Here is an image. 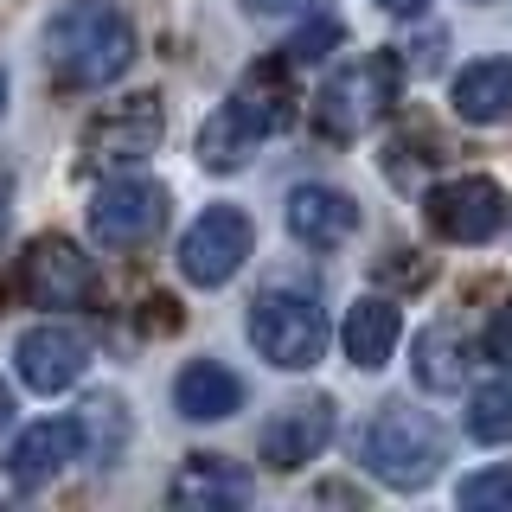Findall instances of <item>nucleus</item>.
Instances as JSON below:
<instances>
[{"label":"nucleus","instance_id":"obj_11","mask_svg":"<svg viewBox=\"0 0 512 512\" xmlns=\"http://www.w3.org/2000/svg\"><path fill=\"white\" fill-rule=\"evenodd\" d=\"M84 461V429H77V416H39L32 429H20L7 448V480L20 493L32 487H52L64 468H77Z\"/></svg>","mask_w":512,"mask_h":512},{"label":"nucleus","instance_id":"obj_22","mask_svg":"<svg viewBox=\"0 0 512 512\" xmlns=\"http://www.w3.org/2000/svg\"><path fill=\"white\" fill-rule=\"evenodd\" d=\"M455 500L468 512H512V461H493V468L468 474L455 487Z\"/></svg>","mask_w":512,"mask_h":512},{"label":"nucleus","instance_id":"obj_25","mask_svg":"<svg viewBox=\"0 0 512 512\" xmlns=\"http://www.w3.org/2000/svg\"><path fill=\"white\" fill-rule=\"evenodd\" d=\"M378 13H391V20H423L429 0H378Z\"/></svg>","mask_w":512,"mask_h":512},{"label":"nucleus","instance_id":"obj_16","mask_svg":"<svg viewBox=\"0 0 512 512\" xmlns=\"http://www.w3.org/2000/svg\"><path fill=\"white\" fill-rule=\"evenodd\" d=\"M397 340H404V308H397L391 295H359L340 320V346L359 372H384Z\"/></svg>","mask_w":512,"mask_h":512},{"label":"nucleus","instance_id":"obj_28","mask_svg":"<svg viewBox=\"0 0 512 512\" xmlns=\"http://www.w3.org/2000/svg\"><path fill=\"white\" fill-rule=\"evenodd\" d=\"M0 237H7V199H0Z\"/></svg>","mask_w":512,"mask_h":512},{"label":"nucleus","instance_id":"obj_12","mask_svg":"<svg viewBox=\"0 0 512 512\" xmlns=\"http://www.w3.org/2000/svg\"><path fill=\"white\" fill-rule=\"evenodd\" d=\"M13 359H20V384L32 397H58V391H71V384L84 378L90 340L77 327H26L20 346H13Z\"/></svg>","mask_w":512,"mask_h":512},{"label":"nucleus","instance_id":"obj_5","mask_svg":"<svg viewBox=\"0 0 512 512\" xmlns=\"http://www.w3.org/2000/svg\"><path fill=\"white\" fill-rule=\"evenodd\" d=\"M250 346L276 372H314L327 359V314L308 288H263L250 301Z\"/></svg>","mask_w":512,"mask_h":512},{"label":"nucleus","instance_id":"obj_26","mask_svg":"<svg viewBox=\"0 0 512 512\" xmlns=\"http://www.w3.org/2000/svg\"><path fill=\"white\" fill-rule=\"evenodd\" d=\"M13 429V391H7V378H0V436Z\"/></svg>","mask_w":512,"mask_h":512},{"label":"nucleus","instance_id":"obj_23","mask_svg":"<svg viewBox=\"0 0 512 512\" xmlns=\"http://www.w3.org/2000/svg\"><path fill=\"white\" fill-rule=\"evenodd\" d=\"M487 359L500 365V372H512V301H500L487 320Z\"/></svg>","mask_w":512,"mask_h":512},{"label":"nucleus","instance_id":"obj_7","mask_svg":"<svg viewBox=\"0 0 512 512\" xmlns=\"http://www.w3.org/2000/svg\"><path fill=\"white\" fill-rule=\"evenodd\" d=\"M256 256V224L244 205H205L199 218L186 224V237H180V276L192 288H224Z\"/></svg>","mask_w":512,"mask_h":512},{"label":"nucleus","instance_id":"obj_18","mask_svg":"<svg viewBox=\"0 0 512 512\" xmlns=\"http://www.w3.org/2000/svg\"><path fill=\"white\" fill-rule=\"evenodd\" d=\"M448 109L474 128H493V122H512V58H474L461 64L455 90H448Z\"/></svg>","mask_w":512,"mask_h":512},{"label":"nucleus","instance_id":"obj_20","mask_svg":"<svg viewBox=\"0 0 512 512\" xmlns=\"http://www.w3.org/2000/svg\"><path fill=\"white\" fill-rule=\"evenodd\" d=\"M468 436L480 448H512V378H480L468 391Z\"/></svg>","mask_w":512,"mask_h":512},{"label":"nucleus","instance_id":"obj_13","mask_svg":"<svg viewBox=\"0 0 512 512\" xmlns=\"http://www.w3.org/2000/svg\"><path fill=\"white\" fill-rule=\"evenodd\" d=\"M26 295L39 308H84L96 295V263L71 237H39L26 250Z\"/></svg>","mask_w":512,"mask_h":512},{"label":"nucleus","instance_id":"obj_3","mask_svg":"<svg viewBox=\"0 0 512 512\" xmlns=\"http://www.w3.org/2000/svg\"><path fill=\"white\" fill-rule=\"evenodd\" d=\"M359 461L384 480V487L423 493L429 480L442 474V461H448V436H442L436 416L416 410V404H378V416L365 423Z\"/></svg>","mask_w":512,"mask_h":512},{"label":"nucleus","instance_id":"obj_19","mask_svg":"<svg viewBox=\"0 0 512 512\" xmlns=\"http://www.w3.org/2000/svg\"><path fill=\"white\" fill-rule=\"evenodd\" d=\"M77 429H84V461H96V468H109V461L128 448V410L116 391H90L84 404H77Z\"/></svg>","mask_w":512,"mask_h":512},{"label":"nucleus","instance_id":"obj_27","mask_svg":"<svg viewBox=\"0 0 512 512\" xmlns=\"http://www.w3.org/2000/svg\"><path fill=\"white\" fill-rule=\"evenodd\" d=\"M0 116H7V64H0Z\"/></svg>","mask_w":512,"mask_h":512},{"label":"nucleus","instance_id":"obj_14","mask_svg":"<svg viewBox=\"0 0 512 512\" xmlns=\"http://www.w3.org/2000/svg\"><path fill=\"white\" fill-rule=\"evenodd\" d=\"M282 224H288V237H295V244H308V250H340L346 237L359 231V199H352L346 186L308 180V186L288 192Z\"/></svg>","mask_w":512,"mask_h":512},{"label":"nucleus","instance_id":"obj_10","mask_svg":"<svg viewBox=\"0 0 512 512\" xmlns=\"http://www.w3.org/2000/svg\"><path fill=\"white\" fill-rule=\"evenodd\" d=\"M333 429H340V410H333V397L308 391V397L282 404V410L263 423V436H256V455H263V468L295 474V468H308V461L327 455Z\"/></svg>","mask_w":512,"mask_h":512},{"label":"nucleus","instance_id":"obj_8","mask_svg":"<svg viewBox=\"0 0 512 512\" xmlns=\"http://www.w3.org/2000/svg\"><path fill=\"white\" fill-rule=\"evenodd\" d=\"M167 224V186L160 180H141V173H116V180L96 186L90 199V237L109 250H141L160 237Z\"/></svg>","mask_w":512,"mask_h":512},{"label":"nucleus","instance_id":"obj_4","mask_svg":"<svg viewBox=\"0 0 512 512\" xmlns=\"http://www.w3.org/2000/svg\"><path fill=\"white\" fill-rule=\"evenodd\" d=\"M397 90H404V64H397L391 52L346 58L340 71L320 84V96H314V122H320V135H333V141H359L365 128H378L384 116H391Z\"/></svg>","mask_w":512,"mask_h":512},{"label":"nucleus","instance_id":"obj_21","mask_svg":"<svg viewBox=\"0 0 512 512\" xmlns=\"http://www.w3.org/2000/svg\"><path fill=\"white\" fill-rule=\"evenodd\" d=\"M461 378H468L461 333H455V327L416 333V384H423V391H461Z\"/></svg>","mask_w":512,"mask_h":512},{"label":"nucleus","instance_id":"obj_1","mask_svg":"<svg viewBox=\"0 0 512 512\" xmlns=\"http://www.w3.org/2000/svg\"><path fill=\"white\" fill-rule=\"evenodd\" d=\"M39 52H45V71H52L58 90L84 96V90L122 84L135 52H141V32L116 0H64L52 20H45Z\"/></svg>","mask_w":512,"mask_h":512},{"label":"nucleus","instance_id":"obj_9","mask_svg":"<svg viewBox=\"0 0 512 512\" xmlns=\"http://www.w3.org/2000/svg\"><path fill=\"white\" fill-rule=\"evenodd\" d=\"M512 218V199L500 180L487 173H461V180H442L429 192V231L448 237V244H493Z\"/></svg>","mask_w":512,"mask_h":512},{"label":"nucleus","instance_id":"obj_2","mask_svg":"<svg viewBox=\"0 0 512 512\" xmlns=\"http://www.w3.org/2000/svg\"><path fill=\"white\" fill-rule=\"evenodd\" d=\"M288 116H295L288 58L256 64L244 84H237V90L212 109V116H205V128H199V167H205V173H237V167H250L256 148H263L276 128H288Z\"/></svg>","mask_w":512,"mask_h":512},{"label":"nucleus","instance_id":"obj_15","mask_svg":"<svg viewBox=\"0 0 512 512\" xmlns=\"http://www.w3.org/2000/svg\"><path fill=\"white\" fill-rule=\"evenodd\" d=\"M167 500L186 506V512H237V506L256 500V474L237 468L231 455H186V468L173 474Z\"/></svg>","mask_w":512,"mask_h":512},{"label":"nucleus","instance_id":"obj_24","mask_svg":"<svg viewBox=\"0 0 512 512\" xmlns=\"http://www.w3.org/2000/svg\"><path fill=\"white\" fill-rule=\"evenodd\" d=\"M244 13H256V20H301V13H320V0H244Z\"/></svg>","mask_w":512,"mask_h":512},{"label":"nucleus","instance_id":"obj_17","mask_svg":"<svg viewBox=\"0 0 512 512\" xmlns=\"http://www.w3.org/2000/svg\"><path fill=\"white\" fill-rule=\"evenodd\" d=\"M173 404H180L186 423H224L244 404V378L224 359H186L180 378H173Z\"/></svg>","mask_w":512,"mask_h":512},{"label":"nucleus","instance_id":"obj_6","mask_svg":"<svg viewBox=\"0 0 512 512\" xmlns=\"http://www.w3.org/2000/svg\"><path fill=\"white\" fill-rule=\"evenodd\" d=\"M160 135H167V109H160L154 90H141V96H122V103L96 109L84 141H77V160L96 180H116V173H135L160 148Z\"/></svg>","mask_w":512,"mask_h":512}]
</instances>
